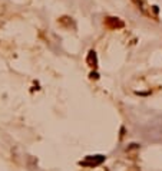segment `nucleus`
Instances as JSON below:
<instances>
[{
	"label": "nucleus",
	"mask_w": 162,
	"mask_h": 171,
	"mask_svg": "<svg viewBox=\"0 0 162 171\" xmlns=\"http://www.w3.org/2000/svg\"><path fill=\"white\" fill-rule=\"evenodd\" d=\"M105 161V157L103 155H91V157L86 158V161L81 162V165H88V167H95L99 165L100 162Z\"/></svg>",
	"instance_id": "1"
},
{
	"label": "nucleus",
	"mask_w": 162,
	"mask_h": 171,
	"mask_svg": "<svg viewBox=\"0 0 162 171\" xmlns=\"http://www.w3.org/2000/svg\"><path fill=\"white\" fill-rule=\"evenodd\" d=\"M106 26L109 29H122L125 26V23L118 17H108L106 19Z\"/></svg>",
	"instance_id": "2"
},
{
	"label": "nucleus",
	"mask_w": 162,
	"mask_h": 171,
	"mask_svg": "<svg viewBox=\"0 0 162 171\" xmlns=\"http://www.w3.org/2000/svg\"><path fill=\"white\" fill-rule=\"evenodd\" d=\"M86 62H88V65L92 66V68L98 66V56H96L95 50H91V52L88 53V59H86Z\"/></svg>",
	"instance_id": "3"
},
{
	"label": "nucleus",
	"mask_w": 162,
	"mask_h": 171,
	"mask_svg": "<svg viewBox=\"0 0 162 171\" xmlns=\"http://www.w3.org/2000/svg\"><path fill=\"white\" fill-rule=\"evenodd\" d=\"M91 78H92V79H98V78H99V75H98L96 72H92V73H91Z\"/></svg>",
	"instance_id": "4"
},
{
	"label": "nucleus",
	"mask_w": 162,
	"mask_h": 171,
	"mask_svg": "<svg viewBox=\"0 0 162 171\" xmlns=\"http://www.w3.org/2000/svg\"><path fill=\"white\" fill-rule=\"evenodd\" d=\"M152 10H153V13H158V12H159L158 6H152Z\"/></svg>",
	"instance_id": "5"
}]
</instances>
